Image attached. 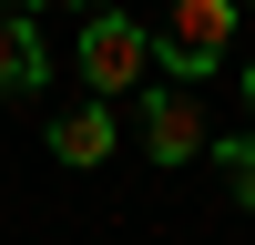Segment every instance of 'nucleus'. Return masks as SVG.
Listing matches in <instances>:
<instances>
[{"mask_svg":"<svg viewBox=\"0 0 255 245\" xmlns=\"http://www.w3.org/2000/svg\"><path fill=\"white\" fill-rule=\"evenodd\" d=\"M235 92H245V113H255V51H245V72H235Z\"/></svg>","mask_w":255,"mask_h":245,"instance_id":"0eeeda50","label":"nucleus"},{"mask_svg":"<svg viewBox=\"0 0 255 245\" xmlns=\"http://www.w3.org/2000/svg\"><path fill=\"white\" fill-rule=\"evenodd\" d=\"M143 153H153V163H194V153H215L194 82H143Z\"/></svg>","mask_w":255,"mask_h":245,"instance_id":"7ed1b4c3","label":"nucleus"},{"mask_svg":"<svg viewBox=\"0 0 255 245\" xmlns=\"http://www.w3.org/2000/svg\"><path fill=\"white\" fill-rule=\"evenodd\" d=\"M72 61H82V92L113 102V92H133V82H153V31H143L133 10H92Z\"/></svg>","mask_w":255,"mask_h":245,"instance_id":"f03ea898","label":"nucleus"},{"mask_svg":"<svg viewBox=\"0 0 255 245\" xmlns=\"http://www.w3.org/2000/svg\"><path fill=\"white\" fill-rule=\"evenodd\" d=\"M51 153H61V163H72V174H92V163H102V153H113V113H102V102H92V92H82V102H72V113H61V122H51Z\"/></svg>","mask_w":255,"mask_h":245,"instance_id":"20e7f679","label":"nucleus"},{"mask_svg":"<svg viewBox=\"0 0 255 245\" xmlns=\"http://www.w3.org/2000/svg\"><path fill=\"white\" fill-rule=\"evenodd\" d=\"M72 10H82V20H92V10H113V0H72Z\"/></svg>","mask_w":255,"mask_h":245,"instance_id":"1a4fd4ad","label":"nucleus"},{"mask_svg":"<svg viewBox=\"0 0 255 245\" xmlns=\"http://www.w3.org/2000/svg\"><path fill=\"white\" fill-rule=\"evenodd\" d=\"M41 72H51V61H41V31L0 10V102H10V92H41Z\"/></svg>","mask_w":255,"mask_h":245,"instance_id":"39448f33","label":"nucleus"},{"mask_svg":"<svg viewBox=\"0 0 255 245\" xmlns=\"http://www.w3.org/2000/svg\"><path fill=\"white\" fill-rule=\"evenodd\" d=\"M235 10H245V0H235Z\"/></svg>","mask_w":255,"mask_h":245,"instance_id":"9d476101","label":"nucleus"},{"mask_svg":"<svg viewBox=\"0 0 255 245\" xmlns=\"http://www.w3.org/2000/svg\"><path fill=\"white\" fill-rule=\"evenodd\" d=\"M215 163H225V184H235V204L255 215V133L245 143H215Z\"/></svg>","mask_w":255,"mask_h":245,"instance_id":"423d86ee","label":"nucleus"},{"mask_svg":"<svg viewBox=\"0 0 255 245\" xmlns=\"http://www.w3.org/2000/svg\"><path fill=\"white\" fill-rule=\"evenodd\" d=\"M153 61L174 82H204L235 61V0H163V31H153Z\"/></svg>","mask_w":255,"mask_h":245,"instance_id":"f257e3e1","label":"nucleus"},{"mask_svg":"<svg viewBox=\"0 0 255 245\" xmlns=\"http://www.w3.org/2000/svg\"><path fill=\"white\" fill-rule=\"evenodd\" d=\"M0 10H10V20H31V10H41V0H0Z\"/></svg>","mask_w":255,"mask_h":245,"instance_id":"6e6552de","label":"nucleus"}]
</instances>
